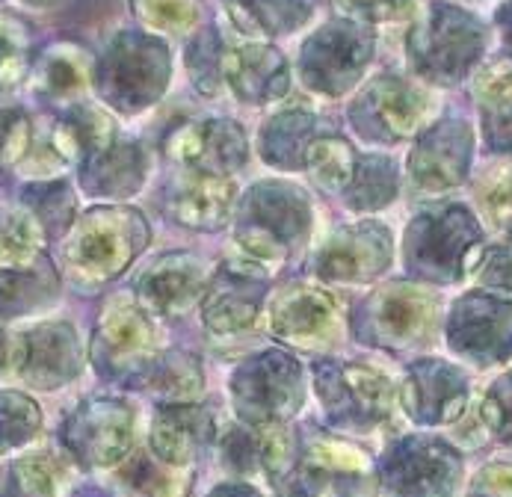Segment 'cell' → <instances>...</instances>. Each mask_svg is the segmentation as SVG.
Returning a JSON list of instances; mask_svg holds the SVG:
<instances>
[{
    "label": "cell",
    "instance_id": "43",
    "mask_svg": "<svg viewBox=\"0 0 512 497\" xmlns=\"http://www.w3.org/2000/svg\"><path fill=\"white\" fill-rule=\"evenodd\" d=\"M498 21H501V30H504V42H507V48L512 51V3L501 9Z\"/></svg>",
    "mask_w": 512,
    "mask_h": 497
},
{
    "label": "cell",
    "instance_id": "5",
    "mask_svg": "<svg viewBox=\"0 0 512 497\" xmlns=\"http://www.w3.org/2000/svg\"><path fill=\"white\" fill-rule=\"evenodd\" d=\"M166 71H169L166 51L154 39L122 33L101 57L95 80L107 104L131 113V110H143L166 86Z\"/></svg>",
    "mask_w": 512,
    "mask_h": 497
},
{
    "label": "cell",
    "instance_id": "21",
    "mask_svg": "<svg viewBox=\"0 0 512 497\" xmlns=\"http://www.w3.org/2000/svg\"><path fill=\"white\" fill-rule=\"evenodd\" d=\"M72 474L66 459L51 450H36L0 468V497H63Z\"/></svg>",
    "mask_w": 512,
    "mask_h": 497
},
{
    "label": "cell",
    "instance_id": "38",
    "mask_svg": "<svg viewBox=\"0 0 512 497\" xmlns=\"http://www.w3.org/2000/svg\"><path fill=\"white\" fill-rule=\"evenodd\" d=\"M468 497H512V465L495 462V465L483 468L474 477Z\"/></svg>",
    "mask_w": 512,
    "mask_h": 497
},
{
    "label": "cell",
    "instance_id": "14",
    "mask_svg": "<svg viewBox=\"0 0 512 497\" xmlns=\"http://www.w3.org/2000/svg\"><path fill=\"white\" fill-rule=\"evenodd\" d=\"M83 367V350L69 323H39L21 335L18 376L39 391L69 385Z\"/></svg>",
    "mask_w": 512,
    "mask_h": 497
},
{
    "label": "cell",
    "instance_id": "8",
    "mask_svg": "<svg viewBox=\"0 0 512 497\" xmlns=\"http://www.w3.org/2000/svg\"><path fill=\"white\" fill-rule=\"evenodd\" d=\"M314 379L332 424L373 429L391 415V382L367 364H320Z\"/></svg>",
    "mask_w": 512,
    "mask_h": 497
},
{
    "label": "cell",
    "instance_id": "26",
    "mask_svg": "<svg viewBox=\"0 0 512 497\" xmlns=\"http://www.w3.org/2000/svg\"><path fill=\"white\" fill-rule=\"evenodd\" d=\"M113 486L122 497H184L190 480L157 456L134 453L131 459L116 465Z\"/></svg>",
    "mask_w": 512,
    "mask_h": 497
},
{
    "label": "cell",
    "instance_id": "12",
    "mask_svg": "<svg viewBox=\"0 0 512 497\" xmlns=\"http://www.w3.org/2000/svg\"><path fill=\"white\" fill-rule=\"evenodd\" d=\"M447 341L459 355L477 364H498L512 355V302L471 293L453 305Z\"/></svg>",
    "mask_w": 512,
    "mask_h": 497
},
{
    "label": "cell",
    "instance_id": "29",
    "mask_svg": "<svg viewBox=\"0 0 512 497\" xmlns=\"http://www.w3.org/2000/svg\"><path fill=\"white\" fill-rule=\"evenodd\" d=\"M148 391L169 403H190L202 391V370L199 361L187 353H166L154 358L143 379Z\"/></svg>",
    "mask_w": 512,
    "mask_h": 497
},
{
    "label": "cell",
    "instance_id": "28",
    "mask_svg": "<svg viewBox=\"0 0 512 497\" xmlns=\"http://www.w3.org/2000/svg\"><path fill=\"white\" fill-rule=\"evenodd\" d=\"M36 267L39 261L30 267H0V317H21L54 299L57 279Z\"/></svg>",
    "mask_w": 512,
    "mask_h": 497
},
{
    "label": "cell",
    "instance_id": "27",
    "mask_svg": "<svg viewBox=\"0 0 512 497\" xmlns=\"http://www.w3.org/2000/svg\"><path fill=\"white\" fill-rule=\"evenodd\" d=\"M231 184L222 175H199L175 196V216L193 228H217L231 211Z\"/></svg>",
    "mask_w": 512,
    "mask_h": 497
},
{
    "label": "cell",
    "instance_id": "23",
    "mask_svg": "<svg viewBox=\"0 0 512 497\" xmlns=\"http://www.w3.org/2000/svg\"><path fill=\"white\" fill-rule=\"evenodd\" d=\"M143 302L151 305L154 311L160 314H181L187 311L199 290H202V273L196 270L193 261H184V258H166L160 261L157 267H151L146 276L137 284Z\"/></svg>",
    "mask_w": 512,
    "mask_h": 497
},
{
    "label": "cell",
    "instance_id": "4",
    "mask_svg": "<svg viewBox=\"0 0 512 497\" xmlns=\"http://www.w3.org/2000/svg\"><path fill=\"white\" fill-rule=\"evenodd\" d=\"M231 400L246 424H285L305 400L302 370L291 355H258L231 376Z\"/></svg>",
    "mask_w": 512,
    "mask_h": 497
},
{
    "label": "cell",
    "instance_id": "41",
    "mask_svg": "<svg viewBox=\"0 0 512 497\" xmlns=\"http://www.w3.org/2000/svg\"><path fill=\"white\" fill-rule=\"evenodd\" d=\"M18 361H21V338L9 335L0 326V379L9 373H18Z\"/></svg>",
    "mask_w": 512,
    "mask_h": 497
},
{
    "label": "cell",
    "instance_id": "17",
    "mask_svg": "<svg viewBox=\"0 0 512 497\" xmlns=\"http://www.w3.org/2000/svg\"><path fill=\"white\" fill-rule=\"evenodd\" d=\"M211 438L214 418L208 412L187 403H172L160 409L151 424V453L172 468H184L196 462V456L211 444Z\"/></svg>",
    "mask_w": 512,
    "mask_h": 497
},
{
    "label": "cell",
    "instance_id": "10",
    "mask_svg": "<svg viewBox=\"0 0 512 497\" xmlns=\"http://www.w3.org/2000/svg\"><path fill=\"white\" fill-rule=\"evenodd\" d=\"M480 243V228L465 208H439L415 219L409 228V264L424 276L453 282L462 276L471 249Z\"/></svg>",
    "mask_w": 512,
    "mask_h": 497
},
{
    "label": "cell",
    "instance_id": "1",
    "mask_svg": "<svg viewBox=\"0 0 512 497\" xmlns=\"http://www.w3.org/2000/svg\"><path fill=\"white\" fill-rule=\"evenodd\" d=\"M486 48L483 24L456 6H433L409 36L415 69L433 83H453L477 63Z\"/></svg>",
    "mask_w": 512,
    "mask_h": 497
},
{
    "label": "cell",
    "instance_id": "25",
    "mask_svg": "<svg viewBox=\"0 0 512 497\" xmlns=\"http://www.w3.org/2000/svg\"><path fill=\"white\" fill-rule=\"evenodd\" d=\"M143 181V151L137 145H107L83 163V187L92 196H128Z\"/></svg>",
    "mask_w": 512,
    "mask_h": 497
},
{
    "label": "cell",
    "instance_id": "32",
    "mask_svg": "<svg viewBox=\"0 0 512 497\" xmlns=\"http://www.w3.org/2000/svg\"><path fill=\"white\" fill-rule=\"evenodd\" d=\"M42 426V409L24 391H0V453H12L33 441Z\"/></svg>",
    "mask_w": 512,
    "mask_h": 497
},
{
    "label": "cell",
    "instance_id": "9",
    "mask_svg": "<svg viewBox=\"0 0 512 497\" xmlns=\"http://www.w3.org/2000/svg\"><path fill=\"white\" fill-rule=\"evenodd\" d=\"M154 358V329L146 314L128 299L110 302L92 335V361L98 373L143 385Z\"/></svg>",
    "mask_w": 512,
    "mask_h": 497
},
{
    "label": "cell",
    "instance_id": "20",
    "mask_svg": "<svg viewBox=\"0 0 512 497\" xmlns=\"http://www.w3.org/2000/svg\"><path fill=\"white\" fill-rule=\"evenodd\" d=\"M92 83V60L83 48L51 45L33 66V89L54 104H74Z\"/></svg>",
    "mask_w": 512,
    "mask_h": 497
},
{
    "label": "cell",
    "instance_id": "16",
    "mask_svg": "<svg viewBox=\"0 0 512 497\" xmlns=\"http://www.w3.org/2000/svg\"><path fill=\"white\" fill-rule=\"evenodd\" d=\"M471 160V131L465 122H441L418 142L409 169L427 190H447L465 178Z\"/></svg>",
    "mask_w": 512,
    "mask_h": 497
},
{
    "label": "cell",
    "instance_id": "18",
    "mask_svg": "<svg viewBox=\"0 0 512 497\" xmlns=\"http://www.w3.org/2000/svg\"><path fill=\"white\" fill-rule=\"evenodd\" d=\"M172 157L184 160L193 169H202L205 175H222L243 163L246 140L243 131L231 122H202L181 128L169 142Z\"/></svg>",
    "mask_w": 512,
    "mask_h": 497
},
{
    "label": "cell",
    "instance_id": "6",
    "mask_svg": "<svg viewBox=\"0 0 512 497\" xmlns=\"http://www.w3.org/2000/svg\"><path fill=\"white\" fill-rule=\"evenodd\" d=\"M134 409L116 397H95L63 424V447L83 468H116L134 447Z\"/></svg>",
    "mask_w": 512,
    "mask_h": 497
},
{
    "label": "cell",
    "instance_id": "30",
    "mask_svg": "<svg viewBox=\"0 0 512 497\" xmlns=\"http://www.w3.org/2000/svg\"><path fill=\"white\" fill-rule=\"evenodd\" d=\"M45 228L30 211L0 216V267H30L42 258Z\"/></svg>",
    "mask_w": 512,
    "mask_h": 497
},
{
    "label": "cell",
    "instance_id": "35",
    "mask_svg": "<svg viewBox=\"0 0 512 497\" xmlns=\"http://www.w3.org/2000/svg\"><path fill=\"white\" fill-rule=\"evenodd\" d=\"M27 60H30L27 27L12 15H0V89H9L24 77Z\"/></svg>",
    "mask_w": 512,
    "mask_h": 497
},
{
    "label": "cell",
    "instance_id": "7",
    "mask_svg": "<svg viewBox=\"0 0 512 497\" xmlns=\"http://www.w3.org/2000/svg\"><path fill=\"white\" fill-rule=\"evenodd\" d=\"M291 483L305 497H373L376 474L359 447L314 435L296 459Z\"/></svg>",
    "mask_w": 512,
    "mask_h": 497
},
{
    "label": "cell",
    "instance_id": "36",
    "mask_svg": "<svg viewBox=\"0 0 512 497\" xmlns=\"http://www.w3.org/2000/svg\"><path fill=\"white\" fill-rule=\"evenodd\" d=\"M480 421L486 424V429H489L498 441L512 444V370L510 373H504V376L489 388V394L483 397Z\"/></svg>",
    "mask_w": 512,
    "mask_h": 497
},
{
    "label": "cell",
    "instance_id": "37",
    "mask_svg": "<svg viewBox=\"0 0 512 497\" xmlns=\"http://www.w3.org/2000/svg\"><path fill=\"white\" fill-rule=\"evenodd\" d=\"M483 205L492 222L512 234V169H504L498 172V178H492V184L483 190Z\"/></svg>",
    "mask_w": 512,
    "mask_h": 497
},
{
    "label": "cell",
    "instance_id": "40",
    "mask_svg": "<svg viewBox=\"0 0 512 497\" xmlns=\"http://www.w3.org/2000/svg\"><path fill=\"white\" fill-rule=\"evenodd\" d=\"M341 3L370 18H394V15H403L415 0H341Z\"/></svg>",
    "mask_w": 512,
    "mask_h": 497
},
{
    "label": "cell",
    "instance_id": "33",
    "mask_svg": "<svg viewBox=\"0 0 512 497\" xmlns=\"http://www.w3.org/2000/svg\"><path fill=\"white\" fill-rule=\"evenodd\" d=\"M480 116L495 148H512V74L492 77L480 92Z\"/></svg>",
    "mask_w": 512,
    "mask_h": 497
},
{
    "label": "cell",
    "instance_id": "39",
    "mask_svg": "<svg viewBox=\"0 0 512 497\" xmlns=\"http://www.w3.org/2000/svg\"><path fill=\"white\" fill-rule=\"evenodd\" d=\"M480 282L498 290H512V252H492L480 267Z\"/></svg>",
    "mask_w": 512,
    "mask_h": 497
},
{
    "label": "cell",
    "instance_id": "2",
    "mask_svg": "<svg viewBox=\"0 0 512 497\" xmlns=\"http://www.w3.org/2000/svg\"><path fill=\"white\" fill-rule=\"evenodd\" d=\"M376 474L385 497H453L462 459L447 441L409 435L385 450Z\"/></svg>",
    "mask_w": 512,
    "mask_h": 497
},
{
    "label": "cell",
    "instance_id": "42",
    "mask_svg": "<svg viewBox=\"0 0 512 497\" xmlns=\"http://www.w3.org/2000/svg\"><path fill=\"white\" fill-rule=\"evenodd\" d=\"M208 497H261V492L246 486V483H225V486H220L214 495Z\"/></svg>",
    "mask_w": 512,
    "mask_h": 497
},
{
    "label": "cell",
    "instance_id": "15",
    "mask_svg": "<svg viewBox=\"0 0 512 497\" xmlns=\"http://www.w3.org/2000/svg\"><path fill=\"white\" fill-rule=\"evenodd\" d=\"M273 335L293 347L317 350L326 347L338 332V305L332 293L296 284L285 290L273 308Z\"/></svg>",
    "mask_w": 512,
    "mask_h": 497
},
{
    "label": "cell",
    "instance_id": "34",
    "mask_svg": "<svg viewBox=\"0 0 512 497\" xmlns=\"http://www.w3.org/2000/svg\"><path fill=\"white\" fill-rule=\"evenodd\" d=\"M305 163L311 169V175L323 184V187H344L353 178L356 160L353 151L344 140H317L311 142Z\"/></svg>",
    "mask_w": 512,
    "mask_h": 497
},
{
    "label": "cell",
    "instance_id": "13",
    "mask_svg": "<svg viewBox=\"0 0 512 497\" xmlns=\"http://www.w3.org/2000/svg\"><path fill=\"white\" fill-rule=\"evenodd\" d=\"M400 403L415 424H453L468 403V379L447 361H418L400 385Z\"/></svg>",
    "mask_w": 512,
    "mask_h": 497
},
{
    "label": "cell",
    "instance_id": "44",
    "mask_svg": "<svg viewBox=\"0 0 512 497\" xmlns=\"http://www.w3.org/2000/svg\"><path fill=\"white\" fill-rule=\"evenodd\" d=\"M12 3H21V6H36V9H42V6H54L57 0H12Z\"/></svg>",
    "mask_w": 512,
    "mask_h": 497
},
{
    "label": "cell",
    "instance_id": "19",
    "mask_svg": "<svg viewBox=\"0 0 512 497\" xmlns=\"http://www.w3.org/2000/svg\"><path fill=\"white\" fill-rule=\"evenodd\" d=\"M362 107H370L373 122H379V128L385 131L382 137L400 140V137L415 134V128L424 122V116L430 110V101L418 86H412L400 77H382L367 92Z\"/></svg>",
    "mask_w": 512,
    "mask_h": 497
},
{
    "label": "cell",
    "instance_id": "11",
    "mask_svg": "<svg viewBox=\"0 0 512 497\" xmlns=\"http://www.w3.org/2000/svg\"><path fill=\"white\" fill-rule=\"evenodd\" d=\"M436 317H439V302L427 290L394 284L373 296V302L362 314L359 335L365 341H373L376 347L406 350V347H418L433 335Z\"/></svg>",
    "mask_w": 512,
    "mask_h": 497
},
{
    "label": "cell",
    "instance_id": "24",
    "mask_svg": "<svg viewBox=\"0 0 512 497\" xmlns=\"http://www.w3.org/2000/svg\"><path fill=\"white\" fill-rule=\"evenodd\" d=\"M222 66H225V74L231 80V89H237V95L246 101L273 98L279 89H285V80H288L282 57L273 54L270 48L231 51Z\"/></svg>",
    "mask_w": 512,
    "mask_h": 497
},
{
    "label": "cell",
    "instance_id": "3",
    "mask_svg": "<svg viewBox=\"0 0 512 497\" xmlns=\"http://www.w3.org/2000/svg\"><path fill=\"white\" fill-rule=\"evenodd\" d=\"M137 225H143L131 211L101 208L83 216L66 243V267L77 282L101 284L119 276L137 246Z\"/></svg>",
    "mask_w": 512,
    "mask_h": 497
},
{
    "label": "cell",
    "instance_id": "31",
    "mask_svg": "<svg viewBox=\"0 0 512 497\" xmlns=\"http://www.w3.org/2000/svg\"><path fill=\"white\" fill-rule=\"evenodd\" d=\"M258 320V299H252L243 287H217L205 305V323L214 335H240L252 329Z\"/></svg>",
    "mask_w": 512,
    "mask_h": 497
},
{
    "label": "cell",
    "instance_id": "22",
    "mask_svg": "<svg viewBox=\"0 0 512 497\" xmlns=\"http://www.w3.org/2000/svg\"><path fill=\"white\" fill-rule=\"evenodd\" d=\"M391 255V237L379 228H359L341 234L332 246H326L320 270L332 279H367L370 270H382Z\"/></svg>",
    "mask_w": 512,
    "mask_h": 497
}]
</instances>
